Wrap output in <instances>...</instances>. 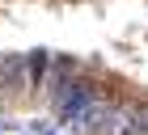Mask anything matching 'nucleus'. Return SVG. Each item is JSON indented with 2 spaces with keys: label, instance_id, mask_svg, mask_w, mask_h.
<instances>
[{
  "label": "nucleus",
  "instance_id": "nucleus-1",
  "mask_svg": "<svg viewBox=\"0 0 148 135\" xmlns=\"http://www.w3.org/2000/svg\"><path fill=\"white\" fill-rule=\"evenodd\" d=\"M89 135H144V106L110 97L102 110H97Z\"/></svg>",
  "mask_w": 148,
  "mask_h": 135
},
{
  "label": "nucleus",
  "instance_id": "nucleus-2",
  "mask_svg": "<svg viewBox=\"0 0 148 135\" xmlns=\"http://www.w3.org/2000/svg\"><path fill=\"white\" fill-rule=\"evenodd\" d=\"M30 97L25 93V72H21V55L17 51H0V106H21Z\"/></svg>",
  "mask_w": 148,
  "mask_h": 135
},
{
  "label": "nucleus",
  "instance_id": "nucleus-3",
  "mask_svg": "<svg viewBox=\"0 0 148 135\" xmlns=\"http://www.w3.org/2000/svg\"><path fill=\"white\" fill-rule=\"evenodd\" d=\"M47 68H51V51L38 46L30 55H21V72H25V93L30 97H42V80H47Z\"/></svg>",
  "mask_w": 148,
  "mask_h": 135
}]
</instances>
